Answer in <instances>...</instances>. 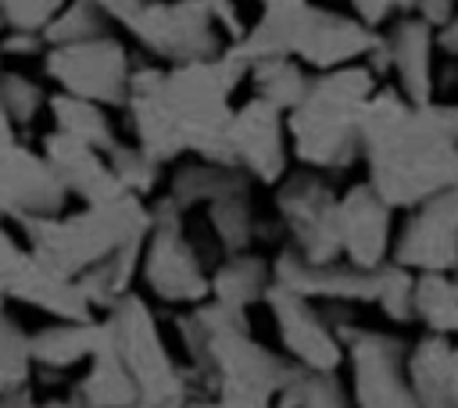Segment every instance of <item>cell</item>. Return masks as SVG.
Wrapping results in <instances>:
<instances>
[{"label":"cell","instance_id":"6da1fadb","mask_svg":"<svg viewBox=\"0 0 458 408\" xmlns=\"http://www.w3.org/2000/svg\"><path fill=\"white\" fill-rule=\"evenodd\" d=\"M369 183L390 208H415L433 193L458 190V136L444 104H411L404 89H372L358 115Z\"/></svg>","mask_w":458,"mask_h":408},{"label":"cell","instance_id":"7a4b0ae2","mask_svg":"<svg viewBox=\"0 0 458 408\" xmlns=\"http://www.w3.org/2000/svg\"><path fill=\"white\" fill-rule=\"evenodd\" d=\"M376 89L372 68H336L311 79L297 107H290V136L301 161L315 168H344L361 150L358 115Z\"/></svg>","mask_w":458,"mask_h":408},{"label":"cell","instance_id":"3957f363","mask_svg":"<svg viewBox=\"0 0 458 408\" xmlns=\"http://www.w3.org/2000/svg\"><path fill=\"white\" fill-rule=\"evenodd\" d=\"M394 261L415 272L458 268V190H444L415 204L394 243Z\"/></svg>","mask_w":458,"mask_h":408},{"label":"cell","instance_id":"277c9868","mask_svg":"<svg viewBox=\"0 0 458 408\" xmlns=\"http://www.w3.org/2000/svg\"><path fill=\"white\" fill-rule=\"evenodd\" d=\"M279 211L308 261H336L344 254L340 200L315 175H293L279 193Z\"/></svg>","mask_w":458,"mask_h":408},{"label":"cell","instance_id":"5b68a950","mask_svg":"<svg viewBox=\"0 0 458 408\" xmlns=\"http://www.w3.org/2000/svg\"><path fill=\"white\" fill-rule=\"evenodd\" d=\"M351 347L354 397L361 404H415L404 344L372 329H340Z\"/></svg>","mask_w":458,"mask_h":408},{"label":"cell","instance_id":"8992f818","mask_svg":"<svg viewBox=\"0 0 458 408\" xmlns=\"http://www.w3.org/2000/svg\"><path fill=\"white\" fill-rule=\"evenodd\" d=\"M111 344L118 347V354L125 358L129 372L136 376L140 390H147V401H168L179 390V379L172 372V361L161 351V340L154 336V326L147 319V311L136 301H125L111 326H107Z\"/></svg>","mask_w":458,"mask_h":408},{"label":"cell","instance_id":"52a82bcc","mask_svg":"<svg viewBox=\"0 0 458 408\" xmlns=\"http://www.w3.org/2000/svg\"><path fill=\"white\" fill-rule=\"evenodd\" d=\"M376 39L379 32L361 18H344V14L304 4L297 36H293V54H301L315 68H340L354 57H365Z\"/></svg>","mask_w":458,"mask_h":408},{"label":"cell","instance_id":"ba28073f","mask_svg":"<svg viewBox=\"0 0 458 408\" xmlns=\"http://www.w3.org/2000/svg\"><path fill=\"white\" fill-rule=\"evenodd\" d=\"M50 72L79 97L114 100L125 89V54L107 39L61 43L50 54Z\"/></svg>","mask_w":458,"mask_h":408},{"label":"cell","instance_id":"9c48e42d","mask_svg":"<svg viewBox=\"0 0 458 408\" xmlns=\"http://www.w3.org/2000/svg\"><path fill=\"white\" fill-rule=\"evenodd\" d=\"M268 304L276 311L283 344L297 358V365H308V369H336L340 365L344 347L333 336V329L326 326V319L308 304L304 293L276 283L268 290Z\"/></svg>","mask_w":458,"mask_h":408},{"label":"cell","instance_id":"30bf717a","mask_svg":"<svg viewBox=\"0 0 458 408\" xmlns=\"http://www.w3.org/2000/svg\"><path fill=\"white\" fill-rule=\"evenodd\" d=\"M64 190L68 186L61 183L50 157L39 161L14 143L0 147V211L21 215V218L47 215V211L61 208Z\"/></svg>","mask_w":458,"mask_h":408},{"label":"cell","instance_id":"8fae6325","mask_svg":"<svg viewBox=\"0 0 458 408\" xmlns=\"http://www.w3.org/2000/svg\"><path fill=\"white\" fill-rule=\"evenodd\" d=\"M340 236L347 261L361 268H379L390 243V204L376 193V186H354L340 200Z\"/></svg>","mask_w":458,"mask_h":408},{"label":"cell","instance_id":"7c38bea8","mask_svg":"<svg viewBox=\"0 0 458 408\" xmlns=\"http://www.w3.org/2000/svg\"><path fill=\"white\" fill-rule=\"evenodd\" d=\"M279 111L272 100H250L243 111L233 115L229 122V143L236 161H247L261 179H279L286 154H283V125H279Z\"/></svg>","mask_w":458,"mask_h":408},{"label":"cell","instance_id":"4fadbf2b","mask_svg":"<svg viewBox=\"0 0 458 408\" xmlns=\"http://www.w3.org/2000/svg\"><path fill=\"white\" fill-rule=\"evenodd\" d=\"M208 0H179V4H154L140 7L129 25L161 54H193L200 43H208Z\"/></svg>","mask_w":458,"mask_h":408},{"label":"cell","instance_id":"5bb4252c","mask_svg":"<svg viewBox=\"0 0 458 408\" xmlns=\"http://www.w3.org/2000/svg\"><path fill=\"white\" fill-rule=\"evenodd\" d=\"M47 157H50V165L57 168L61 183H64L68 190H79V193L89 197L93 204H104V200H114V197L129 193L125 183L118 179V172L107 168V165L97 157L93 143H86V140H79V136H72V132H64V129L47 140Z\"/></svg>","mask_w":458,"mask_h":408},{"label":"cell","instance_id":"9a60e30c","mask_svg":"<svg viewBox=\"0 0 458 408\" xmlns=\"http://www.w3.org/2000/svg\"><path fill=\"white\" fill-rule=\"evenodd\" d=\"M390 54H394V75L411 104L433 100V47L437 32L426 18H401L386 32Z\"/></svg>","mask_w":458,"mask_h":408},{"label":"cell","instance_id":"2e32d148","mask_svg":"<svg viewBox=\"0 0 458 408\" xmlns=\"http://www.w3.org/2000/svg\"><path fill=\"white\" fill-rule=\"evenodd\" d=\"M147 279L161 297L172 301H197L204 297V279L197 268V258L190 254V247L175 236V222H161V229L150 240V254H147Z\"/></svg>","mask_w":458,"mask_h":408},{"label":"cell","instance_id":"e0dca14e","mask_svg":"<svg viewBox=\"0 0 458 408\" xmlns=\"http://www.w3.org/2000/svg\"><path fill=\"white\" fill-rule=\"evenodd\" d=\"M451 333H426L408 351V383L415 404H451Z\"/></svg>","mask_w":458,"mask_h":408},{"label":"cell","instance_id":"ac0fdd59","mask_svg":"<svg viewBox=\"0 0 458 408\" xmlns=\"http://www.w3.org/2000/svg\"><path fill=\"white\" fill-rule=\"evenodd\" d=\"M415 319L433 333H458V279L429 268L415 276Z\"/></svg>","mask_w":458,"mask_h":408},{"label":"cell","instance_id":"d6986e66","mask_svg":"<svg viewBox=\"0 0 458 408\" xmlns=\"http://www.w3.org/2000/svg\"><path fill=\"white\" fill-rule=\"evenodd\" d=\"M254 82L261 89L265 100H272L276 107L290 111L301 104V97L308 93L311 79L293 64L286 61V54H276V57H258L254 61Z\"/></svg>","mask_w":458,"mask_h":408},{"label":"cell","instance_id":"ffe728a7","mask_svg":"<svg viewBox=\"0 0 458 408\" xmlns=\"http://www.w3.org/2000/svg\"><path fill=\"white\" fill-rule=\"evenodd\" d=\"M104 329L100 326H86V319L72 329H43V336H36L29 347H32V358L36 361H47V365H72L75 358L82 354H93L97 344H100Z\"/></svg>","mask_w":458,"mask_h":408},{"label":"cell","instance_id":"44dd1931","mask_svg":"<svg viewBox=\"0 0 458 408\" xmlns=\"http://www.w3.org/2000/svg\"><path fill=\"white\" fill-rule=\"evenodd\" d=\"M54 115H57L64 132H72V136H79L93 147H107V150L114 147V140L107 132V122H104V115L97 111V104L89 97H79V93L54 97Z\"/></svg>","mask_w":458,"mask_h":408},{"label":"cell","instance_id":"7402d4cb","mask_svg":"<svg viewBox=\"0 0 458 408\" xmlns=\"http://www.w3.org/2000/svg\"><path fill=\"white\" fill-rule=\"evenodd\" d=\"M376 304L386 319L394 322H411L415 319V268L394 261V265H379V290H376Z\"/></svg>","mask_w":458,"mask_h":408},{"label":"cell","instance_id":"603a6c76","mask_svg":"<svg viewBox=\"0 0 458 408\" xmlns=\"http://www.w3.org/2000/svg\"><path fill=\"white\" fill-rule=\"evenodd\" d=\"M283 401L286 404H344V390H340L333 369L301 365L283 383Z\"/></svg>","mask_w":458,"mask_h":408},{"label":"cell","instance_id":"cb8c5ba5","mask_svg":"<svg viewBox=\"0 0 458 408\" xmlns=\"http://www.w3.org/2000/svg\"><path fill=\"white\" fill-rule=\"evenodd\" d=\"M215 290H218V297H222L225 304L243 308L250 297H258V293L265 290V265L254 261V258H236V261H229V265L218 272Z\"/></svg>","mask_w":458,"mask_h":408},{"label":"cell","instance_id":"d4e9b609","mask_svg":"<svg viewBox=\"0 0 458 408\" xmlns=\"http://www.w3.org/2000/svg\"><path fill=\"white\" fill-rule=\"evenodd\" d=\"M57 7H61V0H0L4 21L18 25L21 32L50 25V14H54Z\"/></svg>","mask_w":458,"mask_h":408},{"label":"cell","instance_id":"484cf974","mask_svg":"<svg viewBox=\"0 0 458 408\" xmlns=\"http://www.w3.org/2000/svg\"><path fill=\"white\" fill-rule=\"evenodd\" d=\"M0 97H4L7 111H11V118H32L36 100H39V89L32 82H25L21 75H7L0 82Z\"/></svg>","mask_w":458,"mask_h":408},{"label":"cell","instance_id":"4316f807","mask_svg":"<svg viewBox=\"0 0 458 408\" xmlns=\"http://www.w3.org/2000/svg\"><path fill=\"white\" fill-rule=\"evenodd\" d=\"M89 11H93L89 0H75V4L47 29V36H50V39H61V43L79 39V36H89Z\"/></svg>","mask_w":458,"mask_h":408},{"label":"cell","instance_id":"83f0119b","mask_svg":"<svg viewBox=\"0 0 458 408\" xmlns=\"http://www.w3.org/2000/svg\"><path fill=\"white\" fill-rule=\"evenodd\" d=\"M351 7H354V14L365 21V25H383L394 11H397V4L394 0H351Z\"/></svg>","mask_w":458,"mask_h":408},{"label":"cell","instance_id":"f1b7e54d","mask_svg":"<svg viewBox=\"0 0 458 408\" xmlns=\"http://www.w3.org/2000/svg\"><path fill=\"white\" fill-rule=\"evenodd\" d=\"M419 18H426L433 29H440L451 14H454V0H415Z\"/></svg>","mask_w":458,"mask_h":408},{"label":"cell","instance_id":"f546056e","mask_svg":"<svg viewBox=\"0 0 458 408\" xmlns=\"http://www.w3.org/2000/svg\"><path fill=\"white\" fill-rule=\"evenodd\" d=\"M21 258H25V254H18V251H14V243L0 233V290H4V293H7V279H11V272L18 268V261H21Z\"/></svg>","mask_w":458,"mask_h":408},{"label":"cell","instance_id":"4dcf8cb0","mask_svg":"<svg viewBox=\"0 0 458 408\" xmlns=\"http://www.w3.org/2000/svg\"><path fill=\"white\" fill-rule=\"evenodd\" d=\"M437 47H440L447 57H458V14H451V18L437 29Z\"/></svg>","mask_w":458,"mask_h":408},{"label":"cell","instance_id":"1f68e13d","mask_svg":"<svg viewBox=\"0 0 458 408\" xmlns=\"http://www.w3.org/2000/svg\"><path fill=\"white\" fill-rule=\"evenodd\" d=\"M4 143H14V140H11V111H7V104L0 97V147Z\"/></svg>","mask_w":458,"mask_h":408},{"label":"cell","instance_id":"d6a6232c","mask_svg":"<svg viewBox=\"0 0 458 408\" xmlns=\"http://www.w3.org/2000/svg\"><path fill=\"white\" fill-rule=\"evenodd\" d=\"M451 404H458V344L451 351Z\"/></svg>","mask_w":458,"mask_h":408},{"label":"cell","instance_id":"836d02e7","mask_svg":"<svg viewBox=\"0 0 458 408\" xmlns=\"http://www.w3.org/2000/svg\"><path fill=\"white\" fill-rule=\"evenodd\" d=\"M397 4V11H415V0H394Z\"/></svg>","mask_w":458,"mask_h":408},{"label":"cell","instance_id":"e575fe53","mask_svg":"<svg viewBox=\"0 0 458 408\" xmlns=\"http://www.w3.org/2000/svg\"><path fill=\"white\" fill-rule=\"evenodd\" d=\"M454 279H458V268H454Z\"/></svg>","mask_w":458,"mask_h":408}]
</instances>
